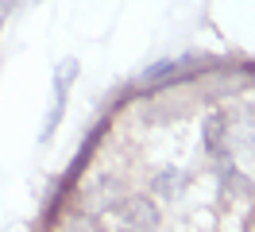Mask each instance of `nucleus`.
I'll list each match as a JSON object with an SVG mask.
<instances>
[{"label":"nucleus","instance_id":"f257e3e1","mask_svg":"<svg viewBox=\"0 0 255 232\" xmlns=\"http://www.w3.org/2000/svg\"><path fill=\"white\" fill-rule=\"evenodd\" d=\"M155 225H159V213H155L151 201L131 198L116 209V229L120 232H155Z\"/></svg>","mask_w":255,"mask_h":232}]
</instances>
